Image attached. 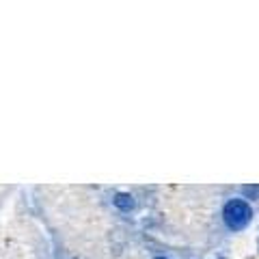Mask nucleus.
I'll use <instances>...</instances> for the list:
<instances>
[{
  "label": "nucleus",
  "mask_w": 259,
  "mask_h": 259,
  "mask_svg": "<svg viewBox=\"0 0 259 259\" xmlns=\"http://www.w3.org/2000/svg\"><path fill=\"white\" fill-rule=\"evenodd\" d=\"M257 248H259V240H257Z\"/></svg>",
  "instance_id": "39448f33"
},
{
  "label": "nucleus",
  "mask_w": 259,
  "mask_h": 259,
  "mask_svg": "<svg viewBox=\"0 0 259 259\" xmlns=\"http://www.w3.org/2000/svg\"><path fill=\"white\" fill-rule=\"evenodd\" d=\"M221 216H223V225L227 229L238 233V231H244L250 227V223H253V218H255V207H253V203H248L246 199L231 197L225 201Z\"/></svg>",
  "instance_id": "f257e3e1"
},
{
  "label": "nucleus",
  "mask_w": 259,
  "mask_h": 259,
  "mask_svg": "<svg viewBox=\"0 0 259 259\" xmlns=\"http://www.w3.org/2000/svg\"><path fill=\"white\" fill-rule=\"evenodd\" d=\"M112 203H115V207L121 209V212H130V209L134 207V197L130 192H117Z\"/></svg>",
  "instance_id": "f03ea898"
},
{
  "label": "nucleus",
  "mask_w": 259,
  "mask_h": 259,
  "mask_svg": "<svg viewBox=\"0 0 259 259\" xmlns=\"http://www.w3.org/2000/svg\"><path fill=\"white\" fill-rule=\"evenodd\" d=\"M242 192V199H246L248 203L250 201H259V184H246L240 188Z\"/></svg>",
  "instance_id": "7ed1b4c3"
},
{
  "label": "nucleus",
  "mask_w": 259,
  "mask_h": 259,
  "mask_svg": "<svg viewBox=\"0 0 259 259\" xmlns=\"http://www.w3.org/2000/svg\"><path fill=\"white\" fill-rule=\"evenodd\" d=\"M156 259H168V257H164V255H160V257H156Z\"/></svg>",
  "instance_id": "20e7f679"
}]
</instances>
